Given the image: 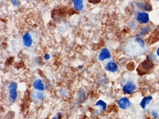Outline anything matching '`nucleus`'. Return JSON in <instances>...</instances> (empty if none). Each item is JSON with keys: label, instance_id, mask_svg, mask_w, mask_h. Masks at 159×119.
<instances>
[{"label": "nucleus", "instance_id": "nucleus-1", "mask_svg": "<svg viewBox=\"0 0 159 119\" xmlns=\"http://www.w3.org/2000/svg\"><path fill=\"white\" fill-rule=\"evenodd\" d=\"M145 48V44L143 39L140 38H135L130 41L126 47L127 53L130 55H138L144 52Z\"/></svg>", "mask_w": 159, "mask_h": 119}, {"label": "nucleus", "instance_id": "nucleus-2", "mask_svg": "<svg viewBox=\"0 0 159 119\" xmlns=\"http://www.w3.org/2000/svg\"><path fill=\"white\" fill-rule=\"evenodd\" d=\"M9 96L10 100L12 102H15L17 97V84L16 83H12L9 87Z\"/></svg>", "mask_w": 159, "mask_h": 119}, {"label": "nucleus", "instance_id": "nucleus-3", "mask_svg": "<svg viewBox=\"0 0 159 119\" xmlns=\"http://www.w3.org/2000/svg\"><path fill=\"white\" fill-rule=\"evenodd\" d=\"M136 89H137V87L132 81H128L126 84H124L123 87L124 92L127 95L132 94Z\"/></svg>", "mask_w": 159, "mask_h": 119}, {"label": "nucleus", "instance_id": "nucleus-4", "mask_svg": "<svg viewBox=\"0 0 159 119\" xmlns=\"http://www.w3.org/2000/svg\"><path fill=\"white\" fill-rule=\"evenodd\" d=\"M137 20L141 24H147L150 20L148 13L145 12H141L137 14Z\"/></svg>", "mask_w": 159, "mask_h": 119}, {"label": "nucleus", "instance_id": "nucleus-5", "mask_svg": "<svg viewBox=\"0 0 159 119\" xmlns=\"http://www.w3.org/2000/svg\"><path fill=\"white\" fill-rule=\"evenodd\" d=\"M118 105L120 108L126 110L130 107L131 104L127 98H122L118 101Z\"/></svg>", "mask_w": 159, "mask_h": 119}, {"label": "nucleus", "instance_id": "nucleus-6", "mask_svg": "<svg viewBox=\"0 0 159 119\" xmlns=\"http://www.w3.org/2000/svg\"><path fill=\"white\" fill-rule=\"evenodd\" d=\"M111 58L110 51L108 48H103L101 50L98 56V59L100 61H104L105 60L110 59Z\"/></svg>", "mask_w": 159, "mask_h": 119}, {"label": "nucleus", "instance_id": "nucleus-7", "mask_svg": "<svg viewBox=\"0 0 159 119\" xmlns=\"http://www.w3.org/2000/svg\"><path fill=\"white\" fill-rule=\"evenodd\" d=\"M22 40H23V43L25 47L30 48L32 46L33 38L29 32H27L25 33V34L23 36V38H22Z\"/></svg>", "mask_w": 159, "mask_h": 119}, {"label": "nucleus", "instance_id": "nucleus-8", "mask_svg": "<svg viewBox=\"0 0 159 119\" xmlns=\"http://www.w3.org/2000/svg\"><path fill=\"white\" fill-rule=\"evenodd\" d=\"M33 86L36 90L39 91H42L45 89V86L43 83V82L42 81L41 79H36V80L33 82Z\"/></svg>", "mask_w": 159, "mask_h": 119}, {"label": "nucleus", "instance_id": "nucleus-9", "mask_svg": "<svg viewBox=\"0 0 159 119\" xmlns=\"http://www.w3.org/2000/svg\"><path fill=\"white\" fill-rule=\"evenodd\" d=\"M31 98L34 100H38V101H42L45 99V95L43 93L39 91H35L31 93Z\"/></svg>", "mask_w": 159, "mask_h": 119}, {"label": "nucleus", "instance_id": "nucleus-10", "mask_svg": "<svg viewBox=\"0 0 159 119\" xmlns=\"http://www.w3.org/2000/svg\"><path fill=\"white\" fill-rule=\"evenodd\" d=\"M106 69L111 72H116L118 70V67L115 62L114 61H109L106 64Z\"/></svg>", "mask_w": 159, "mask_h": 119}, {"label": "nucleus", "instance_id": "nucleus-11", "mask_svg": "<svg viewBox=\"0 0 159 119\" xmlns=\"http://www.w3.org/2000/svg\"><path fill=\"white\" fill-rule=\"evenodd\" d=\"M152 99H153V98L150 96L144 97L143 100H142L141 103H140V105L142 107V108L145 109L146 106L148 105V104L151 103V101H152Z\"/></svg>", "mask_w": 159, "mask_h": 119}, {"label": "nucleus", "instance_id": "nucleus-12", "mask_svg": "<svg viewBox=\"0 0 159 119\" xmlns=\"http://www.w3.org/2000/svg\"><path fill=\"white\" fill-rule=\"evenodd\" d=\"M74 3V8L77 11H82L84 8L83 1L82 0H73Z\"/></svg>", "mask_w": 159, "mask_h": 119}, {"label": "nucleus", "instance_id": "nucleus-13", "mask_svg": "<svg viewBox=\"0 0 159 119\" xmlns=\"http://www.w3.org/2000/svg\"><path fill=\"white\" fill-rule=\"evenodd\" d=\"M96 106H99L101 112L104 111V110L106 108V103L102 100H99L97 103H96Z\"/></svg>", "mask_w": 159, "mask_h": 119}, {"label": "nucleus", "instance_id": "nucleus-14", "mask_svg": "<svg viewBox=\"0 0 159 119\" xmlns=\"http://www.w3.org/2000/svg\"><path fill=\"white\" fill-rule=\"evenodd\" d=\"M152 114L155 118H159V103L152 109Z\"/></svg>", "mask_w": 159, "mask_h": 119}, {"label": "nucleus", "instance_id": "nucleus-15", "mask_svg": "<svg viewBox=\"0 0 159 119\" xmlns=\"http://www.w3.org/2000/svg\"><path fill=\"white\" fill-rule=\"evenodd\" d=\"M12 3L14 5V6H15V7H19L20 6V5H21V3H20L19 1H14V0H12Z\"/></svg>", "mask_w": 159, "mask_h": 119}, {"label": "nucleus", "instance_id": "nucleus-16", "mask_svg": "<svg viewBox=\"0 0 159 119\" xmlns=\"http://www.w3.org/2000/svg\"><path fill=\"white\" fill-rule=\"evenodd\" d=\"M44 57L46 60H49L50 58V56L49 54H46V55H45Z\"/></svg>", "mask_w": 159, "mask_h": 119}, {"label": "nucleus", "instance_id": "nucleus-17", "mask_svg": "<svg viewBox=\"0 0 159 119\" xmlns=\"http://www.w3.org/2000/svg\"><path fill=\"white\" fill-rule=\"evenodd\" d=\"M61 115H57V116H55V117H53L52 119H61Z\"/></svg>", "mask_w": 159, "mask_h": 119}, {"label": "nucleus", "instance_id": "nucleus-18", "mask_svg": "<svg viewBox=\"0 0 159 119\" xmlns=\"http://www.w3.org/2000/svg\"><path fill=\"white\" fill-rule=\"evenodd\" d=\"M157 55L159 56V47L158 48V49L157 50Z\"/></svg>", "mask_w": 159, "mask_h": 119}, {"label": "nucleus", "instance_id": "nucleus-19", "mask_svg": "<svg viewBox=\"0 0 159 119\" xmlns=\"http://www.w3.org/2000/svg\"><path fill=\"white\" fill-rule=\"evenodd\" d=\"M79 68H80V69H82V66H80V67H79Z\"/></svg>", "mask_w": 159, "mask_h": 119}]
</instances>
